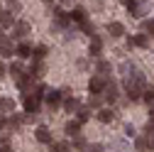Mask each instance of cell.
I'll use <instances>...</instances> for the list:
<instances>
[{"label": "cell", "mask_w": 154, "mask_h": 152, "mask_svg": "<svg viewBox=\"0 0 154 152\" xmlns=\"http://www.w3.org/2000/svg\"><path fill=\"white\" fill-rule=\"evenodd\" d=\"M64 132H66L71 140H73V138H79V135H81V123H79V120H69L66 128H64Z\"/></svg>", "instance_id": "4fadbf2b"}, {"label": "cell", "mask_w": 154, "mask_h": 152, "mask_svg": "<svg viewBox=\"0 0 154 152\" xmlns=\"http://www.w3.org/2000/svg\"><path fill=\"white\" fill-rule=\"evenodd\" d=\"M22 103H25V110H27V120H34V116L39 113V98H34V96H29V93H25Z\"/></svg>", "instance_id": "7a4b0ae2"}, {"label": "cell", "mask_w": 154, "mask_h": 152, "mask_svg": "<svg viewBox=\"0 0 154 152\" xmlns=\"http://www.w3.org/2000/svg\"><path fill=\"white\" fill-rule=\"evenodd\" d=\"M0 116H3V108H0Z\"/></svg>", "instance_id": "7dc6e473"}, {"label": "cell", "mask_w": 154, "mask_h": 152, "mask_svg": "<svg viewBox=\"0 0 154 152\" xmlns=\"http://www.w3.org/2000/svg\"><path fill=\"white\" fill-rule=\"evenodd\" d=\"M105 86H108V79H105V76H100V74H95V76H91V79H88V91L95 93V96H103Z\"/></svg>", "instance_id": "6da1fadb"}, {"label": "cell", "mask_w": 154, "mask_h": 152, "mask_svg": "<svg viewBox=\"0 0 154 152\" xmlns=\"http://www.w3.org/2000/svg\"><path fill=\"white\" fill-rule=\"evenodd\" d=\"M64 108H66L69 113H79V108H81V103H79V101H76L73 96H71V98L66 96V98H64Z\"/></svg>", "instance_id": "603a6c76"}, {"label": "cell", "mask_w": 154, "mask_h": 152, "mask_svg": "<svg viewBox=\"0 0 154 152\" xmlns=\"http://www.w3.org/2000/svg\"><path fill=\"white\" fill-rule=\"evenodd\" d=\"M88 118H91V108H88V106H81L79 113H76V120L83 125V123H88Z\"/></svg>", "instance_id": "484cf974"}, {"label": "cell", "mask_w": 154, "mask_h": 152, "mask_svg": "<svg viewBox=\"0 0 154 152\" xmlns=\"http://www.w3.org/2000/svg\"><path fill=\"white\" fill-rule=\"evenodd\" d=\"M15 12H10V10H3V12H0V27H15Z\"/></svg>", "instance_id": "5bb4252c"}, {"label": "cell", "mask_w": 154, "mask_h": 152, "mask_svg": "<svg viewBox=\"0 0 154 152\" xmlns=\"http://www.w3.org/2000/svg\"><path fill=\"white\" fill-rule=\"evenodd\" d=\"M100 52H103V40L98 34H93L91 37V47H88V54L95 56V59H100Z\"/></svg>", "instance_id": "8992f818"}, {"label": "cell", "mask_w": 154, "mask_h": 152, "mask_svg": "<svg viewBox=\"0 0 154 152\" xmlns=\"http://www.w3.org/2000/svg\"><path fill=\"white\" fill-rule=\"evenodd\" d=\"M86 15H88V12H86L83 8H73V10H71V20H73V22H81V25H83V22H86Z\"/></svg>", "instance_id": "cb8c5ba5"}, {"label": "cell", "mask_w": 154, "mask_h": 152, "mask_svg": "<svg viewBox=\"0 0 154 152\" xmlns=\"http://www.w3.org/2000/svg\"><path fill=\"white\" fill-rule=\"evenodd\" d=\"M25 120H27V116H20V113H12V116H8V130H20Z\"/></svg>", "instance_id": "30bf717a"}, {"label": "cell", "mask_w": 154, "mask_h": 152, "mask_svg": "<svg viewBox=\"0 0 154 152\" xmlns=\"http://www.w3.org/2000/svg\"><path fill=\"white\" fill-rule=\"evenodd\" d=\"M17 88L25 91V93H32V76H29V74H25L22 79H17Z\"/></svg>", "instance_id": "e0dca14e"}, {"label": "cell", "mask_w": 154, "mask_h": 152, "mask_svg": "<svg viewBox=\"0 0 154 152\" xmlns=\"http://www.w3.org/2000/svg\"><path fill=\"white\" fill-rule=\"evenodd\" d=\"M32 32V25L25 22V20H17L15 27H12V40H25V37Z\"/></svg>", "instance_id": "3957f363"}, {"label": "cell", "mask_w": 154, "mask_h": 152, "mask_svg": "<svg viewBox=\"0 0 154 152\" xmlns=\"http://www.w3.org/2000/svg\"><path fill=\"white\" fill-rule=\"evenodd\" d=\"M71 3H73V0H61V5H64V8H69Z\"/></svg>", "instance_id": "ee69618b"}, {"label": "cell", "mask_w": 154, "mask_h": 152, "mask_svg": "<svg viewBox=\"0 0 154 152\" xmlns=\"http://www.w3.org/2000/svg\"><path fill=\"white\" fill-rule=\"evenodd\" d=\"M118 84H115V81H108V86H105V91H103V98L108 101V103H115V101H118Z\"/></svg>", "instance_id": "ba28073f"}, {"label": "cell", "mask_w": 154, "mask_h": 152, "mask_svg": "<svg viewBox=\"0 0 154 152\" xmlns=\"http://www.w3.org/2000/svg\"><path fill=\"white\" fill-rule=\"evenodd\" d=\"M5 71H8V69H5V64L0 62V76H5Z\"/></svg>", "instance_id": "7bdbcfd3"}, {"label": "cell", "mask_w": 154, "mask_h": 152, "mask_svg": "<svg viewBox=\"0 0 154 152\" xmlns=\"http://www.w3.org/2000/svg\"><path fill=\"white\" fill-rule=\"evenodd\" d=\"M125 135H127V138L134 135V128H132V125H125Z\"/></svg>", "instance_id": "ab89813d"}, {"label": "cell", "mask_w": 154, "mask_h": 152, "mask_svg": "<svg viewBox=\"0 0 154 152\" xmlns=\"http://www.w3.org/2000/svg\"><path fill=\"white\" fill-rule=\"evenodd\" d=\"M95 69H98V74H100V76H105V79H108V74L112 71V64H110L108 59H98V64H95Z\"/></svg>", "instance_id": "ffe728a7"}, {"label": "cell", "mask_w": 154, "mask_h": 152, "mask_svg": "<svg viewBox=\"0 0 154 152\" xmlns=\"http://www.w3.org/2000/svg\"><path fill=\"white\" fill-rule=\"evenodd\" d=\"M103 103V96H95V93H91V98H88V108H100Z\"/></svg>", "instance_id": "4dcf8cb0"}, {"label": "cell", "mask_w": 154, "mask_h": 152, "mask_svg": "<svg viewBox=\"0 0 154 152\" xmlns=\"http://www.w3.org/2000/svg\"><path fill=\"white\" fill-rule=\"evenodd\" d=\"M81 27H83V32H86V34H91V37L95 34V27H93V22H88V20H86V22H83Z\"/></svg>", "instance_id": "e575fe53"}, {"label": "cell", "mask_w": 154, "mask_h": 152, "mask_svg": "<svg viewBox=\"0 0 154 152\" xmlns=\"http://www.w3.org/2000/svg\"><path fill=\"white\" fill-rule=\"evenodd\" d=\"M0 152H12V147H10L8 142H5V145H0Z\"/></svg>", "instance_id": "60d3db41"}, {"label": "cell", "mask_w": 154, "mask_h": 152, "mask_svg": "<svg viewBox=\"0 0 154 152\" xmlns=\"http://www.w3.org/2000/svg\"><path fill=\"white\" fill-rule=\"evenodd\" d=\"M47 93H49V88H47L44 84H39V86H34V88H32V96H34V98H39V101L47 98Z\"/></svg>", "instance_id": "83f0119b"}, {"label": "cell", "mask_w": 154, "mask_h": 152, "mask_svg": "<svg viewBox=\"0 0 154 152\" xmlns=\"http://www.w3.org/2000/svg\"><path fill=\"white\" fill-rule=\"evenodd\" d=\"M71 142L69 140H61V142H51L49 145V152H71Z\"/></svg>", "instance_id": "2e32d148"}, {"label": "cell", "mask_w": 154, "mask_h": 152, "mask_svg": "<svg viewBox=\"0 0 154 152\" xmlns=\"http://www.w3.org/2000/svg\"><path fill=\"white\" fill-rule=\"evenodd\" d=\"M71 147H73V150H79V152H83V150H88V142H86V138L79 135V138H73V140H71Z\"/></svg>", "instance_id": "4316f807"}, {"label": "cell", "mask_w": 154, "mask_h": 152, "mask_svg": "<svg viewBox=\"0 0 154 152\" xmlns=\"http://www.w3.org/2000/svg\"><path fill=\"white\" fill-rule=\"evenodd\" d=\"M34 138L39 140L42 145H51V142H54V140H51V130H49L47 125H39V128H37V130H34Z\"/></svg>", "instance_id": "5b68a950"}, {"label": "cell", "mask_w": 154, "mask_h": 152, "mask_svg": "<svg viewBox=\"0 0 154 152\" xmlns=\"http://www.w3.org/2000/svg\"><path fill=\"white\" fill-rule=\"evenodd\" d=\"M44 71H47V66H44V62H32V66H29V76H32V79H42V76H44Z\"/></svg>", "instance_id": "7c38bea8"}, {"label": "cell", "mask_w": 154, "mask_h": 152, "mask_svg": "<svg viewBox=\"0 0 154 152\" xmlns=\"http://www.w3.org/2000/svg\"><path fill=\"white\" fill-rule=\"evenodd\" d=\"M8 10L10 12H20L22 10V3H20V0H8Z\"/></svg>", "instance_id": "1f68e13d"}, {"label": "cell", "mask_w": 154, "mask_h": 152, "mask_svg": "<svg viewBox=\"0 0 154 152\" xmlns=\"http://www.w3.org/2000/svg\"><path fill=\"white\" fill-rule=\"evenodd\" d=\"M105 30H108L110 37H122V34H125V25H122V22H108Z\"/></svg>", "instance_id": "9a60e30c"}, {"label": "cell", "mask_w": 154, "mask_h": 152, "mask_svg": "<svg viewBox=\"0 0 154 152\" xmlns=\"http://www.w3.org/2000/svg\"><path fill=\"white\" fill-rule=\"evenodd\" d=\"M5 40H8V37H5V32H3V27H0V44H3Z\"/></svg>", "instance_id": "b9f144b4"}, {"label": "cell", "mask_w": 154, "mask_h": 152, "mask_svg": "<svg viewBox=\"0 0 154 152\" xmlns=\"http://www.w3.org/2000/svg\"><path fill=\"white\" fill-rule=\"evenodd\" d=\"M134 17H144L147 12H149V3H147V0H142V3H137V5H134L132 10H130Z\"/></svg>", "instance_id": "ac0fdd59"}, {"label": "cell", "mask_w": 154, "mask_h": 152, "mask_svg": "<svg viewBox=\"0 0 154 152\" xmlns=\"http://www.w3.org/2000/svg\"><path fill=\"white\" fill-rule=\"evenodd\" d=\"M47 106L54 110V108H59L64 106V91H49L47 93Z\"/></svg>", "instance_id": "277c9868"}, {"label": "cell", "mask_w": 154, "mask_h": 152, "mask_svg": "<svg viewBox=\"0 0 154 152\" xmlns=\"http://www.w3.org/2000/svg\"><path fill=\"white\" fill-rule=\"evenodd\" d=\"M32 52H34V49H32V44H29V42H25V40L15 47V54L20 56V59H29V56H32Z\"/></svg>", "instance_id": "8fae6325"}, {"label": "cell", "mask_w": 154, "mask_h": 152, "mask_svg": "<svg viewBox=\"0 0 154 152\" xmlns=\"http://www.w3.org/2000/svg\"><path fill=\"white\" fill-rule=\"evenodd\" d=\"M142 30L149 32V34L154 37V20H144V22H142Z\"/></svg>", "instance_id": "836d02e7"}, {"label": "cell", "mask_w": 154, "mask_h": 152, "mask_svg": "<svg viewBox=\"0 0 154 152\" xmlns=\"http://www.w3.org/2000/svg\"><path fill=\"white\" fill-rule=\"evenodd\" d=\"M54 25H56V27H66V25H71V15H66L64 8H56V10H54Z\"/></svg>", "instance_id": "52a82bcc"}, {"label": "cell", "mask_w": 154, "mask_h": 152, "mask_svg": "<svg viewBox=\"0 0 154 152\" xmlns=\"http://www.w3.org/2000/svg\"><path fill=\"white\" fill-rule=\"evenodd\" d=\"M120 3H122V5H125V8H130V10H132V8H134V5H137V0H120Z\"/></svg>", "instance_id": "74e56055"}, {"label": "cell", "mask_w": 154, "mask_h": 152, "mask_svg": "<svg viewBox=\"0 0 154 152\" xmlns=\"http://www.w3.org/2000/svg\"><path fill=\"white\" fill-rule=\"evenodd\" d=\"M0 12H3V8H0Z\"/></svg>", "instance_id": "c3c4849f"}, {"label": "cell", "mask_w": 154, "mask_h": 152, "mask_svg": "<svg viewBox=\"0 0 154 152\" xmlns=\"http://www.w3.org/2000/svg\"><path fill=\"white\" fill-rule=\"evenodd\" d=\"M88 152H105V147L100 142H93V145H88Z\"/></svg>", "instance_id": "d590c367"}, {"label": "cell", "mask_w": 154, "mask_h": 152, "mask_svg": "<svg viewBox=\"0 0 154 152\" xmlns=\"http://www.w3.org/2000/svg\"><path fill=\"white\" fill-rule=\"evenodd\" d=\"M49 54V49L44 47V44H39V47H34V52H32V56H34V59L37 62H44V56Z\"/></svg>", "instance_id": "f1b7e54d"}, {"label": "cell", "mask_w": 154, "mask_h": 152, "mask_svg": "<svg viewBox=\"0 0 154 152\" xmlns=\"http://www.w3.org/2000/svg\"><path fill=\"white\" fill-rule=\"evenodd\" d=\"M8 74L12 76L15 81H17V79H22V76H25L27 71H25V66H22V62L17 59V62H10V66H8Z\"/></svg>", "instance_id": "9c48e42d"}, {"label": "cell", "mask_w": 154, "mask_h": 152, "mask_svg": "<svg viewBox=\"0 0 154 152\" xmlns=\"http://www.w3.org/2000/svg\"><path fill=\"white\" fill-rule=\"evenodd\" d=\"M142 101H144V103H154V86H147V88L142 91Z\"/></svg>", "instance_id": "f546056e"}, {"label": "cell", "mask_w": 154, "mask_h": 152, "mask_svg": "<svg viewBox=\"0 0 154 152\" xmlns=\"http://www.w3.org/2000/svg\"><path fill=\"white\" fill-rule=\"evenodd\" d=\"M147 150H154V135H147Z\"/></svg>", "instance_id": "f35d334b"}, {"label": "cell", "mask_w": 154, "mask_h": 152, "mask_svg": "<svg viewBox=\"0 0 154 152\" xmlns=\"http://www.w3.org/2000/svg\"><path fill=\"white\" fill-rule=\"evenodd\" d=\"M149 116H152V118H154V103H152V110H149Z\"/></svg>", "instance_id": "f6af8a7d"}, {"label": "cell", "mask_w": 154, "mask_h": 152, "mask_svg": "<svg viewBox=\"0 0 154 152\" xmlns=\"http://www.w3.org/2000/svg\"><path fill=\"white\" fill-rule=\"evenodd\" d=\"M134 47H140V49H147V47H149V37H147V32L134 34Z\"/></svg>", "instance_id": "d4e9b609"}, {"label": "cell", "mask_w": 154, "mask_h": 152, "mask_svg": "<svg viewBox=\"0 0 154 152\" xmlns=\"http://www.w3.org/2000/svg\"><path fill=\"white\" fill-rule=\"evenodd\" d=\"M144 132H147V135H154V118H152V120H147V125H144Z\"/></svg>", "instance_id": "8d00e7d4"}, {"label": "cell", "mask_w": 154, "mask_h": 152, "mask_svg": "<svg viewBox=\"0 0 154 152\" xmlns=\"http://www.w3.org/2000/svg\"><path fill=\"white\" fill-rule=\"evenodd\" d=\"M12 54H15V47H12L10 40H5L3 44H0V56H3V59H10Z\"/></svg>", "instance_id": "7402d4cb"}, {"label": "cell", "mask_w": 154, "mask_h": 152, "mask_svg": "<svg viewBox=\"0 0 154 152\" xmlns=\"http://www.w3.org/2000/svg\"><path fill=\"white\" fill-rule=\"evenodd\" d=\"M42 3H47V5H51V3H54V0H42Z\"/></svg>", "instance_id": "bcb514c9"}, {"label": "cell", "mask_w": 154, "mask_h": 152, "mask_svg": "<svg viewBox=\"0 0 154 152\" xmlns=\"http://www.w3.org/2000/svg\"><path fill=\"white\" fill-rule=\"evenodd\" d=\"M0 108H3V116H12L15 113V101L12 98H0Z\"/></svg>", "instance_id": "44dd1931"}, {"label": "cell", "mask_w": 154, "mask_h": 152, "mask_svg": "<svg viewBox=\"0 0 154 152\" xmlns=\"http://www.w3.org/2000/svg\"><path fill=\"white\" fill-rule=\"evenodd\" d=\"M98 120L105 123V125L112 123V120H115V110H110V108H100V110H98Z\"/></svg>", "instance_id": "d6986e66"}, {"label": "cell", "mask_w": 154, "mask_h": 152, "mask_svg": "<svg viewBox=\"0 0 154 152\" xmlns=\"http://www.w3.org/2000/svg\"><path fill=\"white\" fill-rule=\"evenodd\" d=\"M134 150H137V152H144V150H147V138H137V140H134Z\"/></svg>", "instance_id": "d6a6232c"}]
</instances>
